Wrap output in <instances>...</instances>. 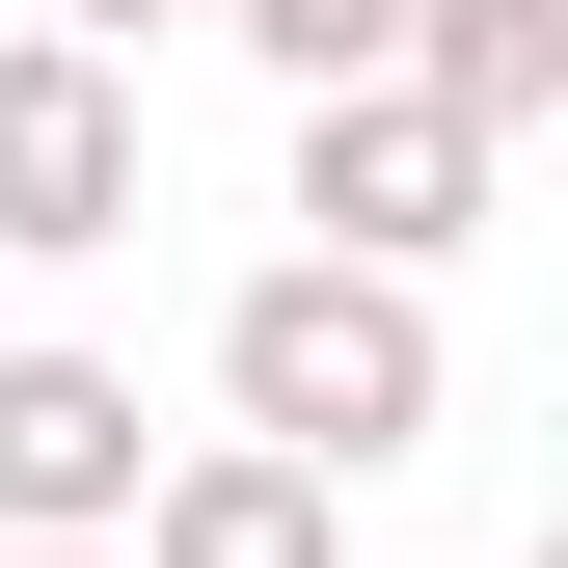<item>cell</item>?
I'll use <instances>...</instances> for the list:
<instances>
[{
    "label": "cell",
    "instance_id": "9c48e42d",
    "mask_svg": "<svg viewBox=\"0 0 568 568\" xmlns=\"http://www.w3.org/2000/svg\"><path fill=\"white\" fill-rule=\"evenodd\" d=\"M0 568H109V541H0Z\"/></svg>",
    "mask_w": 568,
    "mask_h": 568
},
{
    "label": "cell",
    "instance_id": "52a82bcc",
    "mask_svg": "<svg viewBox=\"0 0 568 568\" xmlns=\"http://www.w3.org/2000/svg\"><path fill=\"white\" fill-rule=\"evenodd\" d=\"M217 28H244L298 109H325V82H379V54H406V0H217Z\"/></svg>",
    "mask_w": 568,
    "mask_h": 568
},
{
    "label": "cell",
    "instance_id": "277c9868",
    "mask_svg": "<svg viewBox=\"0 0 568 568\" xmlns=\"http://www.w3.org/2000/svg\"><path fill=\"white\" fill-rule=\"evenodd\" d=\"M135 460H163V434H135L109 352H0V541H109Z\"/></svg>",
    "mask_w": 568,
    "mask_h": 568
},
{
    "label": "cell",
    "instance_id": "ba28073f",
    "mask_svg": "<svg viewBox=\"0 0 568 568\" xmlns=\"http://www.w3.org/2000/svg\"><path fill=\"white\" fill-rule=\"evenodd\" d=\"M135 28H217V0H54V54H135Z\"/></svg>",
    "mask_w": 568,
    "mask_h": 568
},
{
    "label": "cell",
    "instance_id": "6da1fadb",
    "mask_svg": "<svg viewBox=\"0 0 568 568\" xmlns=\"http://www.w3.org/2000/svg\"><path fill=\"white\" fill-rule=\"evenodd\" d=\"M217 406H244V460H298V487H379V460H434L460 434V352H434V298L406 271H244L217 298Z\"/></svg>",
    "mask_w": 568,
    "mask_h": 568
},
{
    "label": "cell",
    "instance_id": "3957f363",
    "mask_svg": "<svg viewBox=\"0 0 568 568\" xmlns=\"http://www.w3.org/2000/svg\"><path fill=\"white\" fill-rule=\"evenodd\" d=\"M135 54H54V28H0V244L28 271H82V244H135Z\"/></svg>",
    "mask_w": 568,
    "mask_h": 568
},
{
    "label": "cell",
    "instance_id": "8992f818",
    "mask_svg": "<svg viewBox=\"0 0 568 568\" xmlns=\"http://www.w3.org/2000/svg\"><path fill=\"white\" fill-rule=\"evenodd\" d=\"M406 109L460 135V163H515V135L568 109V0H406V54H379Z\"/></svg>",
    "mask_w": 568,
    "mask_h": 568
},
{
    "label": "cell",
    "instance_id": "7a4b0ae2",
    "mask_svg": "<svg viewBox=\"0 0 568 568\" xmlns=\"http://www.w3.org/2000/svg\"><path fill=\"white\" fill-rule=\"evenodd\" d=\"M298 244H325V271H406V298H434V271L487 244V163H460V135L406 109V82H325V109H298Z\"/></svg>",
    "mask_w": 568,
    "mask_h": 568
},
{
    "label": "cell",
    "instance_id": "5b68a950",
    "mask_svg": "<svg viewBox=\"0 0 568 568\" xmlns=\"http://www.w3.org/2000/svg\"><path fill=\"white\" fill-rule=\"evenodd\" d=\"M109 568H352V487H298V460H244V434H190V460H135V515H109Z\"/></svg>",
    "mask_w": 568,
    "mask_h": 568
}]
</instances>
